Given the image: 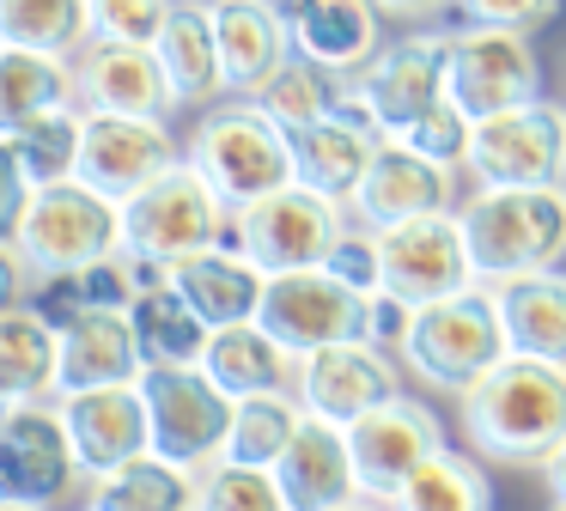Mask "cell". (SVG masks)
<instances>
[{"instance_id":"46","label":"cell","mask_w":566,"mask_h":511,"mask_svg":"<svg viewBox=\"0 0 566 511\" xmlns=\"http://www.w3.org/2000/svg\"><path fill=\"white\" fill-rule=\"evenodd\" d=\"M31 195H38V182L25 177V165H19L13 140L0 134V238H19V226H25V207Z\"/></svg>"},{"instance_id":"48","label":"cell","mask_w":566,"mask_h":511,"mask_svg":"<svg viewBox=\"0 0 566 511\" xmlns=\"http://www.w3.org/2000/svg\"><path fill=\"white\" fill-rule=\"evenodd\" d=\"M378 7L402 24H427V19H439V12H451L457 0H378Z\"/></svg>"},{"instance_id":"4","label":"cell","mask_w":566,"mask_h":511,"mask_svg":"<svg viewBox=\"0 0 566 511\" xmlns=\"http://www.w3.org/2000/svg\"><path fill=\"white\" fill-rule=\"evenodd\" d=\"M512 353L505 341V316L493 299L488 280L451 292V299H432L415 311V328L402 341V365L415 384L444 389V396H463L475 377H488L493 365Z\"/></svg>"},{"instance_id":"42","label":"cell","mask_w":566,"mask_h":511,"mask_svg":"<svg viewBox=\"0 0 566 511\" xmlns=\"http://www.w3.org/2000/svg\"><path fill=\"white\" fill-rule=\"evenodd\" d=\"M177 0H92V31L123 43H159Z\"/></svg>"},{"instance_id":"21","label":"cell","mask_w":566,"mask_h":511,"mask_svg":"<svg viewBox=\"0 0 566 511\" xmlns=\"http://www.w3.org/2000/svg\"><path fill=\"white\" fill-rule=\"evenodd\" d=\"M274 481H281L286 505L293 511H342L359 493V469H354V445H347V426L323 420L305 408V426L293 432V445L274 462Z\"/></svg>"},{"instance_id":"37","label":"cell","mask_w":566,"mask_h":511,"mask_svg":"<svg viewBox=\"0 0 566 511\" xmlns=\"http://www.w3.org/2000/svg\"><path fill=\"white\" fill-rule=\"evenodd\" d=\"M256 104L269 109V116L281 122L286 134H298V128H311V122L335 116V104H342V73H329V67H317V61L293 55V61H286V67L256 92Z\"/></svg>"},{"instance_id":"43","label":"cell","mask_w":566,"mask_h":511,"mask_svg":"<svg viewBox=\"0 0 566 511\" xmlns=\"http://www.w3.org/2000/svg\"><path fill=\"white\" fill-rule=\"evenodd\" d=\"M329 274H342L347 286H359V292H378L384 286V250H378V231L371 226H359V219H347V231L335 238V250H329Z\"/></svg>"},{"instance_id":"54","label":"cell","mask_w":566,"mask_h":511,"mask_svg":"<svg viewBox=\"0 0 566 511\" xmlns=\"http://www.w3.org/2000/svg\"><path fill=\"white\" fill-rule=\"evenodd\" d=\"M0 408H7V401H0Z\"/></svg>"},{"instance_id":"16","label":"cell","mask_w":566,"mask_h":511,"mask_svg":"<svg viewBox=\"0 0 566 511\" xmlns=\"http://www.w3.org/2000/svg\"><path fill=\"white\" fill-rule=\"evenodd\" d=\"M347 445H354V469H359V493L366 499H384L390 505L396 493H402V481L420 469V462L432 457V450H444L451 438H444V420L427 408L420 396H390L384 408H371L366 420L347 426Z\"/></svg>"},{"instance_id":"25","label":"cell","mask_w":566,"mask_h":511,"mask_svg":"<svg viewBox=\"0 0 566 511\" xmlns=\"http://www.w3.org/2000/svg\"><path fill=\"white\" fill-rule=\"evenodd\" d=\"M286 19H293L298 55L342 73V80H354L384 49V19L390 12L378 0H286Z\"/></svg>"},{"instance_id":"9","label":"cell","mask_w":566,"mask_h":511,"mask_svg":"<svg viewBox=\"0 0 566 511\" xmlns=\"http://www.w3.org/2000/svg\"><path fill=\"white\" fill-rule=\"evenodd\" d=\"M444 49H451V31H444V24H408L402 36H390V43L347 80V92L366 104V116L378 122L384 140L408 134L427 109L444 104Z\"/></svg>"},{"instance_id":"7","label":"cell","mask_w":566,"mask_h":511,"mask_svg":"<svg viewBox=\"0 0 566 511\" xmlns=\"http://www.w3.org/2000/svg\"><path fill=\"white\" fill-rule=\"evenodd\" d=\"M19 250L31 255L38 280L55 274H80L86 262L123 250V201L98 195L86 177L67 182H43L25 207V226H19Z\"/></svg>"},{"instance_id":"38","label":"cell","mask_w":566,"mask_h":511,"mask_svg":"<svg viewBox=\"0 0 566 511\" xmlns=\"http://www.w3.org/2000/svg\"><path fill=\"white\" fill-rule=\"evenodd\" d=\"M80 140H86V109L67 104V109H55V116H38L31 128H19L13 153H19V165H25V177L43 189V182L80 177Z\"/></svg>"},{"instance_id":"10","label":"cell","mask_w":566,"mask_h":511,"mask_svg":"<svg viewBox=\"0 0 566 511\" xmlns=\"http://www.w3.org/2000/svg\"><path fill=\"white\" fill-rule=\"evenodd\" d=\"M86 469L74 457L62 401H13L0 408V505H43L55 511Z\"/></svg>"},{"instance_id":"50","label":"cell","mask_w":566,"mask_h":511,"mask_svg":"<svg viewBox=\"0 0 566 511\" xmlns=\"http://www.w3.org/2000/svg\"><path fill=\"white\" fill-rule=\"evenodd\" d=\"M342 511H390L384 499H354V505H342Z\"/></svg>"},{"instance_id":"13","label":"cell","mask_w":566,"mask_h":511,"mask_svg":"<svg viewBox=\"0 0 566 511\" xmlns=\"http://www.w3.org/2000/svg\"><path fill=\"white\" fill-rule=\"evenodd\" d=\"M402 372L408 365L396 353L371 347L366 335H347V341H329L317 353H298L293 389L311 414H323L335 426H354L371 408H384L390 396H402Z\"/></svg>"},{"instance_id":"53","label":"cell","mask_w":566,"mask_h":511,"mask_svg":"<svg viewBox=\"0 0 566 511\" xmlns=\"http://www.w3.org/2000/svg\"><path fill=\"white\" fill-rule=\"evenodd\" d=\"M80 511H92V505H80Z\"/></svg>"},{"instance_id":"2","label":"cell","mask_w":566,"mask_h":511,"mask_svg":"<svg viewBox=\"0 0 566 511\" xmlns=\"http://www.w3.org/2000/svg\"><path fill=\"white\" fill-rule=\"evenodd\" d=\"M475 280H512L536 268H560L566 255V182L554 189H512V182H475L457 201Z\"/></svg>"},{"instance_id":"45","label":"cell","mask_w":566,"mask_h":511,"mask_svg":"<svg viewBox=\"0 0 566 511\" xmlns=\"http://www.w3.org/2000/svg\"><path fill=\"white\" fill-rule=\"evenodd\" d=\"M469 24H505V31H542L560 12V0H457Z\"/></svg>"},{"instance_id":"40","label":"cell","mask_w":566,"mask_h":511,"mask_svg":"<svg viewBox=\"0 0 566 511\" xmlns=\"http://www.w3.org/2000/svg\"><path fill=\"white\" fill-rule=\"evenodd\" d=\"M196 511H293L274 481V469H250V462L220 457L213 469H201Z\"/></svg>"},{"instance_id":"36","label":"cell","mask_w":566,"mask_h":511,"mask_svg":"<svg viewBox=\"0 0 566 511\" xmlns=\"http://www.w3.org/2000/svg\"><path fill=\"white\" fill-rule=\"evenodd\" d=\"M92 0H0V43L80 55L92 43Z\"/></svg>"},{"instance_id":"34","label":"cell","mask_w":566,"mask_h":511,"mask_svg":"<svg viewBox=\"0 0 566 511\" xmlns=\"http://www.w3.org/2000/svg\"><path fill=\"white\" fill-rule=\"evenodd\" d=\"M390 511H493V481H488L475 450L444 445L402 481Z\"/></svg>"},{"instance_id":"52","label":"cell","mask_w":566,"mask_h":511,"mask_svg":"<svg viewBox=\"0 0 566 511\" xmlns=\"http://www.w3.org/2000/svg\"><path fill=\"white\" fill-rule=\"evenodd\" d=\"M548 511H566V499H548Z\"/></svg>"},{"instance_id":"11","label":"cell","mask_w":566,"mask_h":511,"mask_svg":"<svg viewBox=\"0 0 566 511\" xmlns=\"http://www.w3.org/2000/svg\"><path fill=\"white\" fill-rule=\"evenodd\" d=\"M140 389H147L153 450H159V457L184 462V469H196V474L226 457L238 401L226 396L201 365H147Z\"/></svg>"},{"instance_id":"29","label":"cell","mask_w":566,"mask_h":511,"mask_svg":"<svg viewBox=\"0 0 566 511\" xmlns=\"http://www.w3.org/2000/svg\"><path fill=\"white\" fill-rule=\"evenodd\" d=\"M493 299H500L512 353H536V359L566 365V268L493 280Z\"/></svg>"},{"instance_id":"31","label":"cell","mask_w":566,"mask_h":511,"mask_svg":"<svg viewBox=\"0 0 566 511\" xmlns=\"http://www.w3.org/2000/svg\"><path fill=\"white\" fill-rule=\"evenodd\" d=\"M201 474L184 462L140 450V457L116 462L104 474H86V505L92 511H196Z\"/></svg>"},{"instance_id":"28","label":"cell","mask_w":566,"mask_h":511,"mask_svg":"<svg viewBox=\"0 0 566 511\" xmlns=\"http://www.w3.org/2000/svg\"><path fill=\"white\" fill-rule=\"evenodd\" d=\"M201 372H208L232 401H244V396H262V389H293L298 353L286 347V341H274L269 328L250 316V323L213 328L208 353H201Z\"/></svg>"},{"instance_id":"39","label":"cell","mask_w":566,"mask_h":511,"mask_svg":"<svg viewBox=\"0 0 566 511\" xmlns=\"http://www.w3.org/2000/svg\"><path fill=\"white\" fill-rule=\"evenodd\" d=\"M80 292H86V304H104V311H128V304L140 299L147 286H159V280H171V262H159V255H140V250H111L98 255V262L80 268Z\"/></svg>"},{"instance_id":"47","label":"cell","mask_w":566,"mask_h":511,"mask_svg":"<svg viewBox=\"0 0 566 511\" xmlns=\"http://www.w3.org/2000/svg\"><path fill=\"white\" fill-rule=\"evenodd\" d=\"M31 299H38V268L19 250V238H0V311H19Z\"/></svg>"},{"instance_id":"5","label":"cell","mask_w":566,"mask_h":511,"mask_svg":"<svg viewBox=\"0 0 566 511\" xmlns=\"http://www.w3.org/2000/svg\"><path fill=\"white\" fill-rule=\"evenodd\" d=\"M347 201L317 195L305 182H281V189L256 195L250 207L232 213V243L262 268V274H293V268H323L335 238L347 231Z\"/></svg>"},{"instance_id":"35","label":"cell","mask_w":566,"mask_h":511,"mask_svg":"<svg viewBox=\"0 0 566 511\" xmlns=\"http://www.w3.org/2000/svg\"><path fill=\"white\" fill-rule=\"evenodd\" d=\"M305 426V401L298 389H262V396H244L232 408V438H226V457L250 462V469H274L281 450L293 445V432Z\"/></svg>"},{"instance_id":"12","label":"cell","mask_w":566,"mask_h":511,"mask_svg":"<svg viewBox=\"0 0 566 511\" xmlns=\"http://www.w3.org/2000/svg\"><path fill=\"white\" fill-rule=\"evenodd\" d=\"M469 177L512 182V189L566 182V104L530 97V104H512L500 116H481L475 146H469Z\"/></svg>"},{"instance_id":"27","label":"cell","mask_w":566,"mask_h":511,"mask_svg":"<svg viewBox=\"0 0 566 511\" xmlns=\"http://www.w3.org/2000/svg\"><path fill=\"white\" fill-rule=\"evenodd\" d=\"M159 61L177 85V104L208 109L226 97V61H220V24H213V0H177L171 19L159 31Z\"/></svg>"},{"instance_id":"33","label":"cell","mask_w":566,"mask_h":511,"mask_svg":"<svg viewBox=\"0 0 566 511\" xmlns=\"http://www.w3.org/2000/svg\"><path fill=\"white\" fill-rule=\"evenodd\" d=\"M128 323H135V335H140L147 365H201L208 335H213V323L177 292V280H159V286L140 292V299L128 304Z\"/></svg>"},{"instance_id":"8","label":"cell","mask_w":566,"mask_h":511,"mask_svg":"<svg viewBox=\"0 0 566 511\" xmlns=\"http://www.w3.org/2000/svg\"><path fill=\"white\" fill-rule=\"evenodd\" d=\"M444 97L469 116H500L512 104L542 97V55L530 31H505V24H451V49H444Z\"/></svg>"},{"instance_id":"30","label":"cell","mask_w":566,"mask_h":511,"mask_svg":"<svg viewBox=\"0 0 566 511\" xmlns=\"http://www.w3.org/2000/svg\"><path fill=\"white\" fill-rule=\"evenodd\" d=\"M80 104L74 55H50V49H7L0 43V134L13 140L38 116Z\"/></svg>"},{"instance_id":"6","label":"cell","mask_w":566,"mask_h":511,"mask_svg":"<svg viewBox=\"0 0 566 511\" xmlns=\"http://www.w3.org/2000/svg\"><path fill=\"white\" fill-rule=\"evenodd\" d=\"M226 238H232V207L208 189V177L189 158H177L171 170H159L147 189H135L123 201V243L140 255L184 262V255Z\"/></svg>"},{"instance_id":"14","label":"cell","mask_w":566,"mask_h":511,"mask_svg":"<svg viewBox=\"0 0 566 511\" xmlns=\"http://www.w3.org/2000/svg\"><path fill=\"white\" fill-rule=\"evenodd\" d=\"M256 323L269 328L274 341H286L293 353H317V347H329V341L359 335V323H366V292L347 286V280L329 274V268L269 274Z\"/></svg>"},{"instance_id":"18","label":"cell","mask_w":566,"mask_h":511,"mask_svg":"<svg viewBox=\"0 0 566 511\" xmlns=\"http://www.w3.org/2000/svg\"><path fill=\"white\" fill-rule=\"evenodd\" d=\"M74 80H80V109H111V116H159L171 122L177 85L165 73L153 43H123V36H92L74 55Z\"/></svg>"},{"instance_id":"49","label":"cell","mask_w":566,"mask_h":511,"mask_svg":"<svg viewBox=\"0 0 566 511\" xmlns=\"http://www.w3.org/2000/svg\"><path fill=\"white\" fill-rule=\"evenodd\" d=\"M542 481H548V499H566V445L542 462Z\"/></svg>"},{"instance_id":"26","label":"cell","mask_w":566,"mask_h":511,"mask_svg":"<svg viewBox=\"0 0 566 511\" xmlns=\"http://www.w3.org/2000/svg\"><path fill=\"white\" fill-rule=\"evenodd\" d=\"M171 280H177V292H184V299L196 304L213 328L250 323V316L262 311V286H269V274H262V268L250 262L232 238L208 243V250L184 255V262H171Z\"/></svg>"},{"instance_id":"19","label":"cell","mask_w":566,"mask_h":511,"mask_svg":"<svg viewBox=\"0 0 566 511\" xmlns=\"http://www.w3.org/2000/svg\"><path fill=\"white\" fill-rule=\"evenodd\" d=\"M444 207H457V170L420 158L402 140H384L371 170L359 177V189L347 195V213L371 231H390V226L420 219V213H444Z\"/></svg>"},{"instance_id":"3","label":"cell","mask_w":566,"mask_h":511,"mask_svg":"<svg viewBox=\"0 0 566 511\" xmlns=\"http://www.w3.org/2000/svg\"><path fill=\"white\" fill-rule=\"evenodd\" d=\"M184 158L208 177L226 207H250L256 195L293 182V134L256 104V97H220L184 134Z\"/></svg>"},{"instance_id":"32","label":"cell","mask_w":566,"mask_h":511,"mask_svg":"<svg viewBox=\"0 0 566 511\" xmlns=\"http://www.w3.org/2000/svg\"><path fill=\"white\" fill-rule=\"evenodd\" d=\"M55 372H62V328L38 311H0V401H50L55 396Z\"/></svg>"},{"instance_id":"24","label":"cell","mask_w":566,"mask_h":511,"mask_svg":"<svg viewBox=\"0 0 566 511\" xmlns=\"http://www.w3.org/2000/svg\"><path fill=\"white\" fill-rule=\"evenodd\" d=\"M140 377H147V353H140V335H135V323H128V311L86 304L74 323H62L55 396L98 389V384H140Z\"/></svg>"},{"instance_id":"17","label":"cell","mask_w":566,"mask_h":511,"mask_svg":"<svg viewBox=\"0 0 566 511\" xmlns=\"http://www.w3.org/2000/svg\"><path fill=\"white\" fill-rule=\"evenodd\" d=\"M184 158V140L165 128L159 116H111V109H86V140H80V177L111 201H128L147 189L159 170Z\"/></svg>"},{"instance_id":"22","label":"cell","mask_w":566,"mask_h":511,"mask_svg":"<svg viewBox=\"0 0 566 511\" xmlns=\"http://www.w3.org/2000/svg\"><path fill=\"white\" fill-rule=\"evenodd\" d=\"M213 24H220L226 97H256L298 55L286 0H213Z\"/></svg>"},{"instance_id":"15","label":"cell","mask_w":566,"mask_h":511,"mask_svg":"<svg viewBox=\"0 0 566 511\" xmlns=\"http://www.w3.org/2000/svg\"><path fill=\"white\" fill-rule=\"evenodd\" d=\"M378 250H384V286L402 292L408 304H432V299L475 286V255H469L457 207L378 231Z\"/></svg>"},{"instance_id":"44","label":"cell","mask_w":566,"mask_h":511,"mask_svg":"<svg viewBox=\"0 0 566 511\" xmlns=\"http://www.w3.org/2000/svg\"><path fill=\"white\" fill-rule=\"evenodd\" d=\"M415 311L420 304H408L402 292L378 286V292H366V323H359V335H366L371 347H384V353L402 359V341H408V328H415Z\"/></svg>"},{"instance_id":"23","label":"cell","mask_w":566,"mask_h":511,"mask_svg":"<svg viewBox=\"0 0 566 511\" xmlns=\"http://www.w3.org/2000/svg\"><path fill=\"white\" fill-rule=\"evenodd\" d=\"M378 146H384V134L371 128V116L342 92L335 116H323V122H311V128L293 134V177L305 182V189H317V195L347 201V195L359 189V177L371 170Z\"/></svg>"},{"instance_id":"20","label":"cell","mask_w":566,"mask_h":511,"mask_svg":"<svg viewBox=\"0 0 566 511\" xmlns=\"http://www.w3.org/2000/svg\"><path fill=\"white\" fill-rule=\"evenodd\" d=\"M62 401L67 438L86 474H104L116 462L153 450V414H147V389L140 384H98V389H74Z\"/></svg>"},{"instance_id":"1","label":"cell","mask_w":566,"mask_h":511,"mask_svg":"<svg viewBox=\"0 0 566 511\" xmlns=\"http://www.w3.org/2000/svg\"><path fill=\"white\" fill-rule=\"evenodd\" d=\"M457 420L481 462L542 469L566 445V365L505 353L488 377H475L457 396Z\"/></svg>"},{"instance_id":"51","label":"cell","mask_w":566,"mask_h":511,"mask_svg":"<svg viewBox=\"0 0 566 511\" xmlns=\"http://www.w3.org/2000/svg\"><path fill=\"white\" fill-rule=\"evenodd\" d=\"M0 511H43V505H0Z\"/></svg>"},{"instance_id":"41","label":"cell","mask_w":566,"mask_h":511,"mask_svg":"<svg viewBox=\"0 0 566 511\" xmlns=\"http://www.w3.org/2000/svg\"><path fill=\"white\" fill-rule=\"evenodd\" d=\"M396 140L415 146L420 158H432V165H444V170H469V146H475V116H469V109H457L451 97H444L439 109H427V116H420L408 134H396Z\"/></svg>"}]
</instances>
